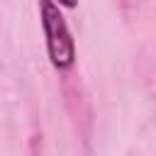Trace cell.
I'll use <instances>...</instances> for the list:
<instances>
[{"label": "cell", "mask_w": 156, "mask_h": 156, "mask_svg": "<svg viewBox=\"0 0 156 156\" xmlns=\"http://www.w3.org/2000/svg\"><path fill=\"white\" fill-rule=\"evenodd\" d=\"M58 5H63V7H76L78 0H58Z\"/></svg>", "instance_id": "cell-2"}, {"label": "cell", "mask_w": 156, "mask_h": 156, "mask_svg": "<svg viewBox=\"0 0 156 156\" xmlns=\"http://www.w3.org/2000/svg\"><path fill=\"white\" fill-rule=\"evenodd\" d=\"M39 15H41V27H44L51 66L58 71H68L76 61V41L71 37L66 17L61 15L54 0H39Z\"/></svg>", "instance_id": "cell-1"}]
</instances>
